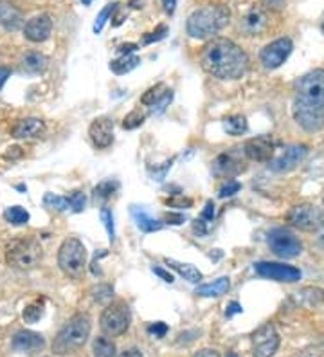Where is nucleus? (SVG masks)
Returning <instances> with one entry per match:
<instances>
[{
  "instance_id": "f257e3e1",
  "label": "nucleus",
  "mask_w": 324,
  "mask_h": 357,
  "mask_svg": "<svg viewBox=\"0 0 324 357\" xmlns=\"http://www.w3.org/2000/svg\"><path fill=\"white\" fill-rule=\"evenodd\" d=\"M202 69L220 79H238L249 70V56L233 40H211L200 54Z\"/></svg>"
},
{
  "instance_id": "f03ea898",
  "label": "nucleus",
  "mask_w": 324,
  "mask_h": 357,
  "mask_svg": "<svg viewBox=\"0 0 324 357\" xmlns=\"http://www.w3.org/2000/svg\"><path fill=\"white\" fill-rule=\"evenodd\" d=\"M231 20V9L224 4L206 6L190 15L187 18V35L193 38H211L218 35Z\"/></svg>"
},
{
  "instance_id": "7ed1b4c3",
  "label": "nucleus",
  "mask_w": 324,
  "mask_h": 357,
  "mask_svg": "<svg viewBox=\"0 0 324 357\" xmlns=\"http://www.w3.org/2000/svg\"><path fill=\"white\" fill-rule=\"evenodd\" d=\"M91 331V318L86 314H74L52 341V352L56 356H67V354L78 352L82 347H85Z\"/></svg>"
},
{
  "instance_id": "20e7f679",
  "label": "nucleus",
  "mask_w": 324,
  "mask_h": 357,
  "mask_svg": "<svg viewBox=\"0 0 324 357\" xmlns=\"http://www.w3.org/2000/svg\"><path fill=\"white\" fill-rule=\"evenodd\" d=\"M43 249L40 242L33 236L27 238H17L6 249V261L9 267L17 271H31L35 269L42 261Z\"/></svg>"
},
{
  "instance_id": "39448f33",
  "label": "nucleus",
  "mask_w": 324,
  "mask_h": 357,
  "mask_svg": "<svg viewBox=\"0 0 324 357\" xmlns=\"http://www.w3.org/2000/svg\"><path fill=\"white\" fill-rule=\"evenodd\" d=\"M58 266L69 278H79L86 267V249L82 240L67 238L58 251Z\"/></svg>"
},
{
  "instance_id": "423d86ee",
  "label": "nucleus",
  "mask_w": 324,
  "mask_h": 357,
  "mask_svg": "<svg viewBox=\"0 0 324 357\" xmlns=\"http://www.w3.org/2000/svg\"><path fill=\"white\" fill-rule=\"evenodd\" d=\"M290 226L295 229L307 231V233H316L321 227H324V209L316 204H299L290 209L286 215Z\"/></svg>"
},
{
  "instance_id": "0eeeda50",
  "label": "nucleus",
  "mask_w": 324,
  "mask_h": 357,
  "mask_svg": "<svg viewBox=\"0 0 324 357\" xmlns=\"http://www.w3.org/2000/svg\"><path fill=\"white\" fill-rule=\"evenodd\" d=\"M101 331L107 335H123L130 327V309L125 301H114L108 303L107 309L103 310L100 319Z\"/></svg>"
},
{
  "instance_id": "6e6552de",
  "label": "nucleus",
  "mask_w": 324,
  "mask_h": 357,
  "mask_svg": "<svg viewBox=\"0 0 324 357\" xmlns=\"http://www.w3.org/2000/svg\"><path fill=\"white\" fill-rule=\"evenodd\" d=\"M268 248L279 258H295L302 253L301 240L285 227H277L268 233Z\"/></svg>"
},
{
  "instance_id": "1a4fd4ad",
  "label": "nucleus",
  "mask_w": 324,
  "mask_h": 357,
  "mask_svg": "<svg viewBox=\"0 0 324 357\" xmlns=\"http://www.w3.org/2000/svg\"><path fill=\"white\" fill-rule=\"evenodd\" d=\"M298 98L308 103L324 107V69H316L307 73L295 83Z\"/></svg>"
},
{
  "instance_id": "9d476101",
  "label": "nucleus",
  "mask_w": 324,
  "mask_h": 357,
  "mask_svg": "<svg viewBox=\"0 0 324 357\" xmlns=\"http://www.w3.org/2000/svg\"><path fill=\"white\" fill-rule=\"evenodd\" d=\"M292 114H294L295 123H298L302 130L319 132L324 128V107L308 103V101H302L299 98H295Z\"/></svg>"
},
{
  "instance_id": "9b49d317",
  "label": "nucleus",
  "mask_w": 324,
  "mask_h": 357,
  "mask_svg": "<svg viewBox=\"0 0 324 357\" xmlns=\"http://www.w3.org/2000/svg\"><path fill=\"white\" fill-rule=\"evenodd\" d=\"M279 334L272 323H265L252 334V356L272 357L279 349Z\"/></svg>"
},
{
  "instance_id": "f8f14e48",
  "label": "nucleus",
  "mask_w": 324,
  "mask_h": 357,
  "mask_svg": "<svg viewBox=\"0 0 324 357\" xmlns=\"http://www.w3.org/2000/svg\"><path fill=\"white\" fill-rule=\"evenodd\" d=\"M294 49V44L290 38H277L272 44L265 45L259 52V60L263 63L265 69H277L286 61L290 52Z\"/></svg>"
},
{
  "instance_id": "ddd939ff",
  "label": "nucleus",
  "mask_w": 324,
  "mask_h": 357,
  "mask_svg": "<svg viewBox=\"0 0 324 357\" xmlns=\"http://www.w3.org/2000/svg\"><path fill=\"white\" fill-rule=\"evenodd\" d=\"M254 269L259 276H263V278L268 280H276V282L294 283L301 280V271L298 267L277 264V261H258Z\"/></svg>"
},
{
  "instance_id": "4468645a",
  "label": "nucleus",
  "mask_w": 324,
  "mask_h": 357,
  "mask_svg": "<svg viewBox=\"0 0 324 357\" xmlns=\"http://www.w3.org/2000/svg\"><path fill=\"white\" fill-rule=\"evenodd\" d=\"M308 149L304 144H292L283 150V153L274 157L272 161L268 162V168L277 174H285V172H292L299 162L307 157Z\"/></svg>"
},
{
  "instance_id": "2eb2a0df",
  "label": "nucleus",
  "mask_w": 324,
  "mask_h": 357,
  "mask_svg": "<svg viewBox=\"0 0 324 357\" xmlns=\"http://www.w3.org/2000/svg\"><path fill=\"white\" fill-rule=\"evenodd\" d=\"M243 152H245L247 159H251V161L270 162L274 159V143L265 135H259V137L245 141Z\"/></svg>"
},
{
  "instance_id": "dca6fc26",
  "label": "nucleus",
  "mask_w": 324,
  "mask_h": 357,
  "mask_svg": "<svg viewBox=\"0 0 324 357\" xmlns=\"http://www.w3.org/2000/svg\"><path fill=\"white\" fill-rule=\"evenodd\" d=\"M52 31V20L49 15H38V17H33L29 22L24 26V35L29 42L33 44H42L51 36Z\"/></svg>"
},
{
  "instance_id": "f3484780",
  "label": "nucleus",
  "mask_w": 324,
  "mask_h": 357,
  "mask_svg": "<svg viewBox=\"0 0 324 357\" xmlns=\"http://www.w3.org/2000/svg\"><path fill=\"white\" fill-rule=\"evenodd\" d=\"M92 143L95 149H108L114 143V123L110 118H98L88 128Z\"/></svg>"
},
{
  "instance_id": "a211bd4d",
  "label": "nucleus",
  "mask_w": 324,
  "mask_h": 357,
  "mask_svg": "<svg viewBox=\"0 0 324 357\" xmlns=\"http://www.w3.org/2000/svg\"><path fill=\"white\" fill-rule=\"evenodd\" d=\"M245 168V161H242V159L234 155L233 152L222 153V155L216 157L215 162H213V170H215V174L227 178H233L234 175L242 174Z\"/></svg>"
},
{
  "instance_id": "6ab92c4d",
  "label": "nucleus",
  "mask_w": 324,
  "mask_h": 357,
  "mask_svg": "<svg viewBox=\"0 0 324 357\" xmlns=\"http://www.w3.org/2000/svg\"><path fill=\"white\" fill-rule=\"evenodd\" d=\"M45 134V123L38 118H26L11 128V135L15 139H36Z\"/></svg>"
},
{
  "instance_id": "aec40b11",
  "label": "nucleus",
  "mask_w": 324,
  "mask_h": 357,
  "mask_svg": "<svg viewBox=\"0 0 324 357\" xmlns=\"http://www.w3.org/2000/svg\"><path fill=\"white\" fill-rule=\"evenodd\" d=\"M43 347H45V340L33 331H18L13 335V349L17 352L35 354L43 350Z\"/></svg>"
},
{
  "instance_id": "412c9836",
  "label": "nucleus",
  "mask_w": 324,
  "mask_h": 357,
  "mask_svg": "<svg viewBox=\"0 0 324 357\" xmlns=\"http://www.w3.org/2000/svg\"><path fill=\"white\" fill-rule=\"evenodd\" d=\"M292 300L295 301V305H301V307H317V305H323L324 303V289L321 287H304L301 291L294 292L292 294Z\"/></svg>"
},
{
  "instance_id": "4be33fe9",
  "label": "nucleus",
  "mask_w": 324,
  "mask_h": 357,
  "mask_svg": "<svg viewBox=\"0 0 324 357\" xmlns=\"http://www.w3.org/2000/svg\"><path fill=\"white\" fill-rule=\"evenodd\" d=\"M268 20L267 15L261 11V9H252L251 13H247L242 20V31L249 36L259 35L261 31H265Z\"/></svg>"
},
{
  "instance_id": "5701e85b",
  "label": "nucleus",
  "mask_w": 324,
  "mask_h": 357,
  "mask_svg": "<svg viewBox=\"0 0 324 357\" xmlns=\"http://www.w3.org/2000/svg\"><path fill=\"white\" fill-rule=\"evenodd\" d=\"M24 22L22 11L8 2H0V26L8 31H17Z\"/></svg>"
},
{
  "instance_id": "b1692460",
  "label": "nucleus",
  "mask_w": 324,
  "mask_h": 357,
  "mask_svg": "<svg viewBox=\"0 0 324 357\" xmlns=\"http://www.w3.org/2000/svg\"><path fill=\"white\" fill-rule=\"evenodd\" d=\"M231 287L229 278H218L211 283H203L200 287H196L194 294L202 298H220L224 294H227Z\"/></svg>"
},
{
  "instance_id": "393cba45",
  "label": "nucleus",
  "mask_w": 324,
  "mask_h": 357,
  "mask_svg": "<svg viewBox=\"0 0 324 357\" xmlns=\"http://www.w3.org/2000/svg\"><path fill=\"white\" fill-rule=\"evenodd\" d=\"M132 217H134L135 224L141 231L144 233H153V231L162 229V222H159L157 218L151 217L150 213H146L143 208H139V206H132Z\"/></svg>"
},
{
  "instance_id": "a878e982",
  "label": "nucleus",
  "mask_w": 324,
  "mask_h": 357,
  "mask_svg": "<svg viewBox=\"0 0 324 357\" xmlns=\"http://www.w3.org/2000/svg\"><path fill=\"white\" fill-rule=\"evenodd\" d=\"M166 264H168L173 271H177L178 275L184 280H187L190 283H199L200 280H202V273H200L194 266H191V264H182V261L171 260V258H166Z\"/></svg>"
},
{
  "instance_id": "bb28decb",
  "label": "nucleus",
  "mask_w": 324,
  "mask_h": 357,
  "mask_svg": "<svg viewBox=\"0 0 324 357\" xmlns=\"http://www.w3.org/2000/svg\"><path fill=\"white\" fill-rule=\"evenodd\" d=\"M22 66L27 73H33V75H38L49 67V58L42 52H27L24 60H22Z\"/></svg>"
},
{
  "instance_id": "cd10ccee",
  "label": "nucleus",
  "mask_w": 324,
  "mask_h": 357,
  "mask_svg": "<svg viewBox=\"0 0 324 357\" xmlns=\"http://www.w3.org/2000/svg\"><path fill=\"white\" fill-rule=\"evenodd\" d=\"M141 63V58L139 56H132V54H123L121 58H117V60L110 61V70L116 73V75H126L130 70H134L135 67Z\"/></svg>"
},
{
  "instance_id": "c85d7f7f",
  "label": "nucleus",
  "mask_w": 324,
  "mask_h": 357,
  "mask_svg": "<svg viewBox=\"0 0 324 357\" xmlns=\"http://www.w3.org/2000/svg\"><path fill=\"white\" fill-rule=\"evenodd\" d=\"M43 314H45V300L42 298V300H35L33 303H29L24 309L22 316H24V321L35 325V323H38L43 318Z\"/></svg>"
},
{
  "instance_id": "c756f323",
  "label": "nucleus",
  "mask_w": 324,
  "mask_h": 357,
  "mask_svg": "<svg viewBox=\"0 0 324 357\" xmlns=\"http://www.w3.org/2000/svg\"><path fill=\"white\" fill-rule=\"evenodd\" d=\"M168 92L169 91L164 83H157V85H153V87H150L146 92H144L143 98H141V103L146 105V107H155V105L159 103L166 94H168Z\"/></svg>"
},
{
  "instance_id": "7c9ffc66",
  "label": "nucleus",
  "mask_w": 324,
  "mask_h": 357,
  "mask_svg": "<svg viewBox=\"0 0 324 357\" xmlns=\"http://www.w3.org/2000/svg\"><path fill=\"white\" fill-rule=\"evenodd\" d=\"M224 128L229 135H242L249 130V123L243 116H229L224 119Z\"/></svg>"
},
{
  "instance_id": "2f4dec72",
  "label": "nucleus",
  "mask_w": 324,
  "mask_h": 357,
  "mask_svg": "<svg viewBox=\"0 0 324 357\" xmlns=\"http://www.w3.org/2000/svg\"><path fill=\"white\" fill-rule=\"evenodd\" d=\"M4 218L13 226H24V224L29 222V213L22 206H11L4 211Z\"/></svg>"
},
{
  "instance_id": "473e14b6",
  "label": "nucleus",
  "mask_w": 324,
  "mask_h": 357,
  "mask_svg": "<svg viewBox=\"0 0 324 357\" xmlns=\"http://www.w3.org/2000/svg\"><path fill=\"white\" fill-rule=\"evenodd\" d=\"M94 357H116V344L107 337H95L92 343Z\"/></svg>"
},
{
  "instance_id": "72a5a7b5",
  "label": "nucleus",
  "mask_w": 324,
  "mask_h": 357,
  "mask_svg": "<svg viewBox=\"0 0 324 357\" xmlns=\"http://www.w3.org/2000/svg\"><path fill=\"white\" fill-rule=\"evenodd\" d=\"M117 190H119V183H117V181H103V183H100L94 188V199L95 201H98V199H100V201H107V199H110Z\"/></svg>"
},
{
  "instance_id": "f704fd0d",
  "label": "nucleus",
  "mask_w": 324,
  "mask_h": 357,
  "mask_svg": "<svg viewBox=\"0 0 324 357\" xmlns=\"http://www.w3.org/2000/svg\"><path fill=\"white\" fill-rule=\"evenodd\" d=\"M91 294H92V298H94V301L107 305V303H110V301H112L114 289L110 287L108 283H100V285H95V287L91 289Z\"/></svg>"
},
{
  "instance_id": "c9c22d12",
  "label": "nucleus",
  "mask_w": 324,
  "mask_h": 357,
  "mask_svg": "<svg viewBox=\"0 0 324 357\" xmlns=\"http://www.w3.org/2000/svg\"><path fill=\"white\" fill-rule=\"evenodd\" d=\"M43 204L51 209H56V211H65V209L70 208L67 197L54 195V193H45V197H43Z\"/></svg>"
},
{
  "instance_id": "e433bc0d",
  "label": "nucleus",
  "mask_w": 324,
  "mask_h": 357,
  "mask_svg": "<svg viewBox=\"0 0 324 357\" xmlns=\"http://www.w3.org/2000/svg\"><path fill=\"white\" fill-rule=\"evenodd\" d=\"M144 121H146V114L141 112L139 109L132 110V112L123 119V128H125V130H135V128L141 127Z\"/></svg>"
},
{
  "instance_id": "4c0bfd02",
  "label": "nucleus",
  "mask_w": 324,
  "mask_h": 357,
  "mask_svg": "<svg viewBox=\"0 0 324 357\" xmlns=\"http://www.w3.org/2000/svg\"><path fill=\"white\" fill-rule=\"evenodd\" d=\"M117 6H119V4H116V2H114V4H108L107 8L101 9V13L95 17V22H94V33H95V35H100L101 31H103L105 24L108 22V18L112 17L114 11L117 9Z\"/></svg>"
},
{
  "instance_id": "58836bf2",
  "label": "nucleus",
  "mask_w": 324,
  "mask_h": 357,
  "mask_svg": "<svg viewBox=\"0 0 324 357\" xmlns=\"http://www.w3.org/2000/svg\"><path fill=\"white\" fill-rule=\"evenodd\" d=\"M240 190H242V184L238 183V181H234V178H225V183L222 184L220 190H218V195H220L222 199H225V197L236 195Z\"/></svg>"
},
{
  "instance_id": "ea45409f",
  "label": "nucleus",
  "mask_w": 324,
  "mask_h": 357,
  "mask_svg": "<svg viewBox=\"0 0 324 357\" xmlns=\"http://www.w3.org/2000/svg\"><path fill=\"white\" fill-rule=\"evenodd\" d=\"M164 204L169 206V208L187 209L193 206V199H190V197H184V195H173V197H168V199H166Z\"/></svg>"
},
{
  "instance_id": "a19ab883",
  "label": "nucleus",
  "mask_w": 324,
  "mask_h": 357,
  "mask_svg": "<svg viewBox=\"0 0 324 357\" xmlns=\"http://www.w3.org/2000/svg\"><path fill=\"white\" fill-rule=\"evenodd\" d=\"M67 199H69V204L70 208H72L74 213H82L83 209H85L86 199L82 192H72Z\"/></svg>"
},
{
  "instance_id": "79ce46f5",
  "label": "nucleus",
  "mask_w": 324,
  "mask_h": 357,
  "mask_svg": "<svg viewBox=\"0 0 324 357\" xmlns=\"http://www.w3.org/2000/svg\"><path fill=\"white\" fill-rule=\"evenodd\" d=\"M101 220H103V226H105V229H107V233H108V238L114 240V236H116V229H114L112 211H110L108 208L101 209Z\"/></svg>"
},
{
  "instance_id": "37998d69",
  "label": "nucleus",
  "mask_w": 324,
  "mask_h": 357,
  "mask_svg": "<svg viewBox=\"0 0 324 357\" xmlns=\"http://www.w3.org/2000/svg\"><path fill=\"white\" fill-rule=\"evenodd\" d=\"M168 26H159L157 27L153 33H148L146 36H144V44H153V42H160L162 38H166V35H168Z\"/></svg>"
},
{
  "instance_id": "c03bdc74",
  "label": "nucleus",
  "mask_w": 324,
  "mask_h": 357,
  "mask_svg": "<svg viewBox=\"0 0 324 357\" xmlns=\"http://www.w3.org/2000/svg\"><path fill=\"white\" fill-rule=\"evenodd\" d=\"M148 332H150L151 335H155V337H164L166 334H168V325L162 321H157V323H151V325H148Z\"/></svg>"
},
{
  "instance_id": "a18cd8bd",
  "label": "nucleus",
  "mask_w": 324,
  "mask_h": 357,
  "mask_svg": "<svg viewBox=\"0 0 324 357\" xmlns=\"http://www.w3.org/2000/svg\"><path fill=\"white\" fill-rule=\"evenodd\" d=\"M164 220L168 224H171V226H180V224L186 222V217L182 213H166Z\"/></svg>"
},
{
  "instance_id": "49530a36",
  "label": "nucleus",
  "mask_w": 324,
  "mask_h": 357,
  "mask_svg": "<svg viewBox=\"0 0 324 357\" xmlns=\"http://www.w3.org/2000/svg\"><path fill=\"white\" fill-rule=\"evenodd\" d=\"M265 8L274 9V11H281L286 8V0H261Z\"/></svg>"
},
{
  "instance_id": "de8ad7c7",
  "label": "nucleus",
  "mask_w": 324,
  "mask_h": 357,
  "mask_svg": "<svg viewBox=\"0 0 324 357\" xmlns=\"http://www.w3.org/2000/svg\"><path fill=\"white\" fill-rule=\"evenodd\" d=\"M151 271H153V273H155V275L159 276V278L164 280L166 283H173V282H175V278H173L171 273L164 271V269H162V267H153V269H151Z\"/></svg>"
},
{
  "instance_id": "09e8293b",
  "label": "nucleus",
  "mask_w": 324,
  "mask_h": 357,
  "mask_svg": "<svg viewBox=\"0 0 324 357\" xmlns=\"http://www.w3.org/2000/svg\"><path fill=\"white\" fill-rule=\"evenodd\" d=\"M202 218L203 220H209V222H213V220H215V204H213L211 201H209L208 204H206V208H203Z\"/></svg>"
},
{
  "instance_id": "8fccbe9b",
  "label": "nucleus",
  "mask_w": 324,
  "mask_h": 357,
  "mask_svg": "<svg viewBox=\"0 0 324 357\" xmlns=\"http://www.w3.org/2000/svg\"><path fill=\"white\" fill-rule=\"evenodd\" d=\"M171 98H173V94H171V91H169L168 94H166V96L162 98V100H160L159 103L155 105V107H153V114H155V112H157V114H159V112H162V110H164L166 107H168V103H169V101H171Z\"/></svg>"
},
{
  "instance_id": "3c124183",
  "label": "nucleus",
  "mask_w": 324,
  "mask_h": 357,
  "mask_svg": "<svg viewBox=\"0 0 324 357\" xmlns=\"http://www.w3.org/2000/svg\"><path fill=\"white\" fill-rule=\"evenodd\" d=\"M294 357H323L321 356V350L317 347H310V349H304L301 352L295 354Z\"/></svg>"
},
{
  "instance_id": "603ef678",
  "label": "nucleus",
  "mask_w": 324,
  "mask_h": 357,
  "mask_svg": "<svg viewBox=\"0 0 324 357\" xmlns=\"http://www.w3.org/2000/svg\"><path fill=\"white\" fill-rule=\"evenodd\" d=\"M242 312H243L242 305H240L238 301H231L229 307H227V310H225V316H227V318H233L234 314H242Z\"/></svg>"
},
{
  "instance_id": "864d4df0",
  "label": "nucleus",
  "mask_w": 324,
  "mask_h": 357,
  "mask_svg": "<svg viewBox=\"0 0 324 357\" xmlns=\"http://www.w3.org/2000/svg\"><path fill=\"white\" fill-rule=\"evenodd\" d=\"M162 6H164L166 13L173 15L177 9V0H162Z\"/></svg>"
},
{
  "instance_id": "5fc2aeb1",
  "label": "nucleus",
  "mask_w": 324,
  "mask_h": 357,
  "mask_svg": "<svg viewBox=\"0 0 324 357\" xmlns=\"http://www.w3.org/2000/svg\"><path fill=\"white\" fill-rule=\"evenodd\" d=\"M193 229L194 233H199V235H206V233H208V227H206L203 218H200V220H196V222L193 224Z\"/></svg>"
},
{
  "instance_id": "6e6d98bb",
  "label": "nucleus",
  "mask_w": 324,
  "mask_h": 357,
  "mask_svg": "<svg viewBox=\"0 0 324 357\" xmlns=\"http://www.w3.org/2000/svg\"><path fill=\"white\" fill-rule=\"evenodd\" d=\"M193 357H220V354L216 352V350H211V349H202L194 354Z\"/></svg>"
},
{
  "instance_id": "4d7b16f0",
  "label": "nucleus",
  "mask_w": 324,
  "mask_h": 357,
  "mask_svg": "<svg viewBox=\"0 0 324 357\" xmlns=\"http://www.w3.org/2000/svg\"><path fill=\"white\" fill-rule=\"evenodd\" d=\"M135 49H137V45L135 44H125V45H119V49H117V51L121 52V54H132Z\"/></svg>"
},
{
  "instance_id": "13d9d810",
  "label": "nucleus",
  "mask_w": 324,
  "mask_h": 357,
  "mask_svg": "<svg viewBox=\"0 0 324 357\" xmlns=\"http://www.w3.org/2000/svg\"><path fill=\"white\" fill-rule=\"evenodd\" d=\"M9 75H11V70L6 69V67H0V89L4 87V83L8 82Z\"/></svg>"
},
{
  "instance_id": "bf43d9fd",
  "label": "nucleus",
  "mask_w": 324,
  "mask_h": 357,
  "mask_svg": "<svg viewBox=\"0 0 324 357\" xmlns=\"http://www.w3.org/2000/svg\"><path fill=\"white\" fill-rule=\"evenodd\" d=\"M119 357H143V354L139 352L137 349H130V350H125Z\"/></svg>"
},
{
  "instance_id": "052dcab7",
  "label": "nucleus",
  "mask_w": 324,
  "mask_h": 357,
  "mask_svg": "<svg viewBox=\"0 0 324 357\" xmlns=\"http://www.w3.org/2000/svg\"><path fill=\"white\" fill-rule=\"evenodd\" d=\"M83 6H91L92 4V0H82Z\"/></svg>"
},
{
  "instance_id": "680f3d73",
  "label": "nucleus",
  "mask_w": 324,
  "mask_h": 357,
  "mask_svg": "<svg viewBox=\"0 0 324 357\" xmlns=\"http://www.w3.org/2000/svg\"><path fill=\"white\" fill-rule=\"evenodd\" d=\"M227 357H240V356H236V354H229V356Z\"/></svg>"
},
{
  "instance_id": "e2e57ef3",
  "label": "nucleus",
  "mask_w": 324,
  "mask_h": 357,
  "mask_svg": "<svg viewBox=\"0 0 324 357\" xmlns=\"http://www.w3.org/2000/svg\"><path fill=\"white\" fill-rule=\"evenodd\" d=\"M321 29H323V33H324V20H323V26H321Z\"/></svg>"
},
{
  "instance_id": "0e129e2a",
  "label": "nucleus",
  "mask_w": 324,
  "mask_h": 357,
  "mask_svg": "<svg viewBox=\"0 0 324 357\" xmlns=\"http://www.w3.org/2000/svg\"><path fill=\"white\" fill-rule=\"evenodd\" d=\"M323 204H324V199H323Z\"/></svg>"
}]
</instances>
